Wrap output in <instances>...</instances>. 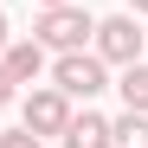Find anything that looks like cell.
Wrapping results in <instances>:
<instances>
[{"mask_svg":"<svg viewBox=\"0 0 148 148\" xmlns=\"http://www.w3.org/2000/svg\"><path fill=\"white\" fill-rule=\"evenodd\" d=\"M7 39H13V32H7V13H0V52H7Z\"/></svg>","mask_w":148,"mask_h":148,"instance_id":"obj_11","label":"cell"},{"mask_svg":"<svg viewBox=\"0 0 148 148\" xmlns=\"http://www.w3.org/2000/svg\"><path fill=\"white\" fill-rule=\"evenodd\" d=\"M142 26H135V13H116V19H97V32H90V45H97V58L103 64H135L142 58Z\"/></svg>","mask_w":148,"mask_h":148,"instance_id":"obj_3","label":"cell"},{"mask_svg":"<svg viewBox=\"0 0 148 148\" xmlns=\"http://www.w3.org/2000/svg\"><path fill=\"white\" fill-rule=\"evenodd\" d=\"M19 116H26V129L45 142V135H64V122H71V97L58 84H45V90H26V103H19Z\"/></svg>","mask_w":148,"mask_h":148,"instance_id":"obj_4","label":"cell"},{"mask_svg":"<svg viewBox=\"0 0 148 148\" xmlns=\"http://www.w3.org/2000/svg\"><path fill=\"white\" fill-rule=\"evenodd\" d=\"M13 97H19V84L7 77V64H0V110H7V103H13Z\"/></svg>","mask_w":148,"mask_h":148,"instance_id":"obj_10","label":"cell"},{"mask_svg":"<svg viewBox=\"0 0 148 148\" xmlns=\"http://www.w3.org/2000/svg\"><path fill=\"white\" fill-rule=\"evenodd\" d=\"M64 148H116V135H110V122L97 116V110H71V122H64Z\"/></svg>","mask_w":148,"mask_h":148,"instance_id":"obj_6","label":"cell"},{"mask_svg":"<svg viewBox=\"0 0 148 148\" xmlns=\"http://www.w3.org/2000/svg\"><path fill=\"white\" fill-rule=\"evenodd\" d=\"M129 7H135V13H148V0H129Z\"/></svg>","mask_w":148,"mask_h":148,"instance_id":"obj_13","label":"cell"},{"mask_svg":"<svg viewBox=\"0 0 148 148\" xmlns=\"http://www.w3.org/2000/svg\"><path fill=\"white\" fill-rule=\"evenodd\" d=\"M0 64H7V77H13V84H32L39 71H45V45H39V39H7Z\"/></svg>","mask_w":148,"mask_h":148,"instance_id":"obj_5","label":"cell"},{"mask_svg":"<svg viewBox=\"0 0 148 148\" xmlns=\"http://www.w3.org/2000/svg\"><path fill=\"white\" fill-rule=\"evenodd\" d=\"M110 135H116V148H148V116L142 110H122L110 122Z\"/></svg>","mask_w":148,"mask_h":148,"instance_id":"obj_8","label":"cell"},{"mask_svg":"<svg viewBox=\"0 0 148 148\" xmlns=\"http://www.w3.org/2000/svg\"><path fill=\"white\" fill-rule=\"evenodd\" d=\"M90 32H97V19L77 7V0H71V7H39V26H32V39L45 52H84Z\"/></svg>","mask_w":148,"mask_h":148,"instance_id":"obj_1","label":"cell"},{"mask_svg":"<svg viewBox=\"0 0 148 148\" xmlns=\"http://www.w3.org/2000/svg\"><path fill=\"white\" fill-rule=\"evenodd\" d=\"M52 84L71 97V103H90V97H103L110 90V64L97 58V52H58V64H52Z\"/></svg>","mask_w":148,"mask_h":148,"instance_id":"obj_2","label":"cell"},{"mask_svg":"<svg viewBox=\"0 0 148 148\" xmlns=\"http://www.w3.org/2000/svg\"><path fill=\"white\" fill-rule=\"evenodd\" d=\"M39 7H71V0H39Z\"/></svg>","mask_w":148,"mask_h":148,"instance_id":"obj_12","label":"cell"},{"mask_svg":"<svg viewBox=\"0 0 148 148\" xmlns=\"http://www.w3.org/2000/svg\"><path fill=\"white\" fill-rule=\"evenodd\" d=\"M0 148H45V142L26 129V122H19V129H0Z\"/></svg>","mask_w":148,"mask_h":148,"instance_id":"obj_9","label":"cell"},{"mask_svg":"<svg viewBox=\"0 0 148 148\" xmlns=\"http://www.w3.org/2000/svg\"><path fill=\"white\" fill-rule=\"evenodd\" d=\"M116 90H122V103H129V110H142V116H148V64H142V58H135V64H122Z\"/></svg>","mask_w":148,"mask_h":148,"instance_id":"obj_7","label":"cell"}]
</instances>
